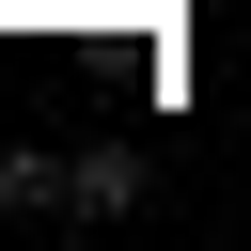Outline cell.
Returning <instances> with one entry per match:
<instances>
[{
    "label": "cell",
    "mask_w": 251,
    "mask_h": 251,
    "mask_svg": "<svg viewBox=\"0 0 251 251\" xmlns=\"http://www.w3.org/2000/svg\"><path fill=\"white\" fill-rule=\"evenodd\" d=\"M0 204H16V220H78V157L16 141V157H0Z\"/></svg>",
    "instance_id": "obj_1"
},
{
    "label": "cell",
    "mask_w": 251,
    "mask_h": 251,
    "mask_svg": "<svg viewBox=\"0 0 251 251\" xmlns=\"http://www.w3.org/2000/svg\"><path fill=\"white\" fill-rule=\"evenodd\" d=\"M141 188H157V157H141V141H94V157H78V220H126Z\"/></svg>",
    "instance_id": "obj_2"
}]
</instances>
